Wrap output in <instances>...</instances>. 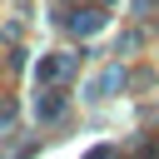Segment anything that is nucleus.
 Returning <instances> with one entry per match:
<instances>
[{"label": "nucleus", "mask_w": 159, "mask_h": 159, "mask_svg": "<svg viewBox=\"0 0 159 159\" xmlns=\"http://www.w3.org/2000/svg\"><path fill=\"white\" fill-rule=\"evenodd\" d=\"M70 70H75V55H45V60L35 65V80L50 84V80H60V75H70Z\"/></svg>", "instance_id": "obj_1"}, {"label": "nucleus", "mask_w": 159, "mask_h": 159, "mask_svg": "<svg viewBox=\"0 0 159 159\" xmlns=\"http://www.w3.org/2000/svg\"><path fill=\"white\" fill-rule=\"evenodd\" d=\"M104 20H109L104 10H80V15L70 20V30H75V35H94V30H104Z\"/></svg>", "instance_id": "obj_2"}, {"label": "nucleus", "mask_w": 159, "mask_h": 159, "mask_svg": "<svg viewBox=\"0 0 159 159\" xmlns=\"http://www.w3.org/2000/svg\"><path fill=\"white\" fill-rule=\"evenodd\" d=\"M119 84H124V70L114 65V70H104V75L89 84V99H104V94H109V89H119Z\"/></svg>", "instance_id": "obj_3"}, {"label": "nucleus", "mask_w": 159, "mask_h": 159, "mask_svg": "<svg viewBox=\"0 0 159 159\" xmlns=\"http://www.w3.org/2000/svg\"><path fill=\"white\" fill-rule=\"evenodd\" d=\"M60 114V94H50V99H40V119H55Z\"/></svg>", "instance_id": "obj_4"}, {"label": "nucleus", "mask_w": 159, "mask_h": 159, "mask_svg": "<svg viewBox=\"0 0 159 159\" xmlns=\"http://www.w3.org/2000/svg\"><path fill=\"white\" fill-rule=\"evenodd\" d=\"M134 5H139V15H144V10H154V5H159V0H134Z\"/></svg>", "instance_id": "obj_5"}, {"label": "nucleus", "mask_w": 159, "mask_h": 159, "mask_svg": "<svg viewBox=\"0 0 159 159\" xmlns=\"http://www.w3.org/2000/svg\"><path fill=\"white\" fill-rule=\"evenodd\" d=\"M104 5H109V0H104Z\"/></svg>", "instance_id": "obj_6"}]
</instances>
